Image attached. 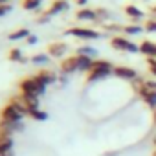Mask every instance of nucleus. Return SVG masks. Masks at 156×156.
Segmentation results:
<instances>
[{
  "instance_id": "obj_24",
  "label": "nucleus",
  "mask_w": 156,
  "mask_h": 156,
  "mask_svg": "<svg viewBox=\"0 0 156 156\" xmlns=\"http://www.w3.org/2000/svg\"><path fill=\"white\" fill-rule=\"evenodd\" d=\"M143 28H145V31H149V33H156V19H154V17L147 19L145 24H143Z\"/></svg>"
},
{
  "instance_id": "obj_35",
  "label": "nucleus",
  "mask_w": 156,
  "mask_h": 156,
  "mask_svg": "<svg viewBox=\"0 0 156 156\" xmlns=\"http://www.w3.org/2000/svg\"><path fill=\"white\" fill-rule=\"evenodd\" d=\"M8 2H9V0H0V6H6Z\"/></svg>"
},
{
  "instance_id": "obj_17",
  "label": "nucleus",
  "mask_w": 156,
  "mask_h": 156,
  "mask_svg": "<svg viewBox=\"0 0 156 156\" xmlns=\"http://www.w3.org/2000/svg\"><path fill=\"white\" fill-rule=\"evenodd\" d=\"M28 118H31V119H35V121H46V119H48V114H46L44 110H41V108H33V110H30Z\"/></svg>"
},
{
  "instance_id": "obj_31",
  "label": "nucleus",
  "mask_w": 156,
  "mask_h": 156,
  "mask_svg": "<svg viewBox=\"0 0 156 156\" xmlns=\"http://www.w3.org/2000/svg\"><path fill=\"white\" fill-rule=\"evenodd\" d=\"M75 2H77V6H83V8H85L88 0H75Z\"/></svg>"
},
{
  "instance_id": "obj_26",
  "label": "nucleus",
  "mask_w": 156,
  "mask_h": 156,
  "mask_svg": "<svg viewBox=\"0 0 156 156\" xmlns=\"http://www.w3.org/2000/svg\"><path fill=\"white\" fill-rule=\"evenodd\" d=\"M147 64H149V72L152 73V77H156V59L154 57H147Z\"/></svg>"
},
{
  "instance_id": "obj_1",
  "label": "nucleus",
  "mask_w": 156,
  "mask_h": 156,
  "mask_svg": "<svg viewBox=\"0 0 156 156\" xmlns=\"http://www.w3.org/2000/svg\"><path fill=\"white\" fill-rule=\"evenodd\" d=\"M132 90L143 99V103L149 108H156V81L152 79H141V77H136L132 81Z\"/></svg>"
},
{
  "instance_id": "obj_36",
  "label": "nucleus",
  "mask_w": 156,
  "mask_h": 156,
  "mask_svg": "<svg viewBox=\"0 0 156 156\" xmlns=\"http://www.w3.org/2000/svg\"><path fill=\"white\" fill-rule=\"evenodd\" d=\"M152 156H156V149H154V152H152Z\"/></svg>"
},
{
  "instance_id": "obj_34",
  "label": "nucleus",
  "mask_w": 156,
  "mask_h": 156,
  "mask_svg": "<svg viewBox=\"0 0 156 156\" xmlns=\"http://www.w3.org/2000/svg\"><path fill=\"white\" fill-rule=\"evenodd\" d=\"M151 13H152V17H154V19H156V6H154V8H152V9H151Z\"/></svg>"
},
{
  "instance_id": "obj_20",
  "label": "nucleus",
  "mask_w": 156,
  "mask_h": 156,
  "mask_svg": "<svg viewBox=\"0 0 156 156\" xmlns=\"http://www.w3.org/2000/svg\"><path fill=\"white\" fill-rule=\"evenodd\" d=\"M8 57H9V61H13V62H26V61H28V59L22 55V51H20L19 48H13Z\"/></svg>"
},
{
  "instance_id": "obj_4",
  "label": "nucleus",
  "mask_w": 156,
  "mask_h": 156,
  "mask_svg": "<svg viewBox=\"0 0 156 156\" xmlns=\"http://www.w3.org/2000/svg\"><path fill=\"white\" fill-rule=\"evenodd\" d=\"M110 46L118 51H129V53H138L140 51V46L134 44L130 39H127L123 35H114L110 39Z\"/></svg>"
},
{
  "instance_id": "obj_6",
  "label": "nucleus",
  "mask_w": 156,
  "mask_h": 156,
  "mask_svg": "<svg viewBox=\"0 0 156 156\" xmlns=\"http://www.w3.org/2000/svg\"><path fill=\"white\" fill-rule=\"evenodd\" d=\"M22 114L17 110V107L13 103H8L2 107V110H0V119H4V121H9V123H20L22 121Z\"/></svg>"
},
{
  "instance_id": "obj_3",
  "label": "nucleus",
  "mask_w": 156,
  "mask_h": 156,
  "mask_svg": "<svg viewBox=\"0 0 156 156\" xmlns=\"http://www.w3.org/2000/svg\"><path fill=\"white\" fill-rule=\"evenodd\" d=\"M19 88H20V94H28V96H42L44 92H46V85L41 81V77L39 75H30V77H26V79H22L20 81V85H19Z\"/></svg>"
},
{
  "instance_id": "obj_19",
  "label": "nucleus",
  "mask_w": 156,
  "mask_h": 156,
  "mask_svg": "<svg viewBox=\"0 0 156 156\" xmlns=\"http://www.w3.org/2000/svg\"><path fill=\"white\" fill-rule=\"evenodd\" d=\"M125 13H127L130 19H134V20H138V19L143 17V11H141L140 8H136V6H127V8H125Z\"/></svg>"
},
{
  "instance_id": "obj_9",
  "label": "nucleus",
  "mask_w": 156,
  "mask_h": 156,
  "mask_svg": "<svg viewBox=\"0 0 156 156\" xmlns=\"http://www.w3.org/2000/svg\"><path fill=\"white\" fill-rule=\"evenodd\" d=\"M66 51H68V44H66V42L57 41V42L48 44V55H50V57L59 59V57H64V53H66Z\"/></svg>"
},
{
  "instance_id": "obj_10",
  "label": "nucleus",
  "mask_w": 156,
  "mask_h": 156,
  "mask_svg": "<svg viewBox=\"0 0 156 156\" xmlns=\"http://www.w3.org/2000/svg\"><path fill=\"white\" fill-rule=\"evenodd\" d=\"M75 19L77 20H92V22H98V13L96 9H90V8H83L75 13Z\"/></svg>"
},
{
  "instance_id": "obj_16",
  "label": "nucleus",
  "mask_w": 156,
  "mask_h": 156,
  "mask_svg": "<svg viewBox=\"0 0 156 156\" xmlns=\"http://www.w3.org/2000/svg\"><path fill=\"white\" fill-rule=\"evenodd\" d=\"M31 33H30V30H26V28H20V30H17V31H13V33H9V41H22V39H28Z\"/></svg>"
},
{
  "instance_id": "obj_15",
  "label": "nucleus",
  "mask_w": 156,
  "mask_h": 156,
  "mask_svg": "<svg viewBox=\"0 0 156 156\" xmlns=\"http://www.w3.org/2000/svg\"><path fill=\"white\" fill-rule=\"evenodd\" d=\"M77 59H79V72H90L92 64H94V59L92 57H87V55H77Z\"/></svg>"
},
{
  "instance_id": "obj_12",
  "label": "nucleus",
  "mask_w": 156,
  "mask_h": 156,
  "mask_svg": "<svg viewBox=\"0 0 156 156\" xmlns=\"http://www.w3.org/2000/svg\"><path fill=\"white\" fill-rule=\"evenodd\" d=\"M37 75L41 77V81H42L46 87H48V85H53V83L59 79V77H57V73H55L53 70H41Z\"/></svg>"
},
{
  "instance_id": "obj_29",
  "label": "nucleus",
  "mask_w": 156,
  "mask_h": 156,
  "mask_svg": "<svg viewBox=\"0 0 156 156\" xmlns=\"http://www.w3.org/2000/svg\"><path fill=\"white\" fill-rule=\"evenodd\" d=\"M11 11V6L9 4H6V6H0V17H4L6 13H9Z\"/></svg>"
},
{
  "instance_id": "obj_22",
  "label": "nucleus",
  "mask_w": 156,
  "mask_h": 156,
  "mask_svg": "<svg viewBox=\"0 0 156 156\" xmlns=\"http://www.w3.org/2000/svg\"><path fill=\"white\" fill-rule=\"evenodd\" d=\"M75 55H87V57H96L98 55V51L92 48V46H81V48H77V53Z\"/></svg>"
},
{
  "instance_id": "obj_30",
  "label": "nucleus",
  "mask_w": 156,
  "mask_h": 156,
  "mask_svg": "<svg viewBox=\"0 0 156 156\" xmlns=\"http://www.w3.org/2000/svg\"><path fill=\"white\" fill-rule=\"evenodd\" d=\"M26 42H28L30 46H31V44H37V37H35V35H30V37L26 39Z\"/></svg>"
},
{
  "instance_id": "obj_18",
  "label": "nucleus",
  "mask_w": 156,
  "mask_h": 156,
  "mask_svg": "<svg viewBox=\"0 0 156 156\" xmlns=\"http://www.w3.org/2000/svg\"><path fill=\"white\" fill-rule=\"evenodd\" d=\"M42 4V0H22V8L26 11H37Z\"/></svg>"
},
{
  "instance_id": "obj_27",
  "label": "nucleus",
  "mask_w": 156,
  "mask_h": 156,
  "mask_svg": "<svg viewBox=\"0 0 156 156\" xmlns=\"http://www.w3.org/2000/svg\"><path fill=\"white\" fill-rule=\"evenodd\" d=\"M103 30L105 31H116V33H123V26H119V24H108V26H103Z\"/></svg>"
},
{
  "instance_id": "obj_32",
  "label": "nucleus",
  "mask_w": 156,
  "mask_h": 156,
  "mask_svg": "<svg viewBox=\"0 0 156 156\" xmlns=\"http://www.w3.org/2000/svg\"><path fill=\"white\" fill-rule=\"evenodd\" d=\"M0 156H13V151H9V152H0Z\"/></svg>"
},
{
  "instance_id": "obj_11",
  "label": "nucleus",
  "mask_w": 156,
  "mask_h": 156,
  "mask_svg": "<svg viewBox=\"0 0 156 156\" xmlns=\"http://www.w3.org/2000/svg\"><path fill=\"white\" fill-rule=\"evenodd\" d=\"M140 53L156 59V42H152V41H143V42L140 44Z\"/></svg>"
},
{
  "instance_id": "obj_8",
  "label": "nucleus",
  "mask_w": 156,
  "mask_h": 156,
  "mask_svg": "<svg viewBox=\"0 0 156 156\" xmlns=\"http://www.w3.org/2000/svg\"><path fill=\"white\" fill-rule=\"evenodd\" d=\"M114 75L118 77V79H123V81H134L138 77V72L130 66H116L114 68Z\"/></svg>"
},
{
  "instance_id": "obj_13",
  "label": "nucleus",
  "mask_w": 156,
  "mask_h": 156,
  "mask_svg": "<svg viewBox=\"0 0 156 156\" xmlns=\"http://www.w3.org/2000/svg\"><path fill=\"white\" fill-rule=\"evenodd\" d=\"M70 9V4H68V0H55V2L51 4V8L48 9L50 15H57V13H62V11H68Z\"/></svg>"
},
{
  "instance_id": "obj_23",
  "label": "nucleus",
  "mask_w": 156,
  "mask_h": 156,
  "mask_svg": "<svg viewBox=\"0 0 156 156\" xmlns=\"http://www.w3.org/2000/svg\"><path fill=\"white\" fill-rule=\"evenodd\" d=\"M30 61H31L33 64H46V62L50 61V55H48V53H37V55H33Z\"/></svg>"
},
{
  "instance_id": "obj_14",
  "label": "nucleus",
  "mask_w": 156,
  "mask_h": 156,
  "mask_svg": "<svg viewBox=\"0 0 156 156\" xmlns=\"http://www.w3.org/2000/svg\"><path fill=\"white\" fill-rule=\"evenodd\" d=\"M13 136H8V134H0V152H9L13 151Z\"/></svg>"
},
{
  "instance_id": "obj_28",
  "label": "nucleus",
  "mask_w": 156,
  "mask_h": 156,
  "mask_svg": "<svg viewBox=\"0 0 156 156\" xmlns=\"http://www.w3.org/2000/svg\"><path fill=\"white\" fill-rule=\"evenodd\" d=\"M50 19H51V15H50V11H44V13H42V15H41V17L37 19V22H41V24H44V22H48Z\"/></svg>"
},
{
  "instance_id": "obj_21",
  "label": "nucleus",
  "mask_w": 156,
  "mask_h": 156,
  "mask_svg": "<svg viewBox=\"0 0 156 156\" xmlns=\"http://www.w3.org/2000/svg\"><path fill=\"white\" fill-rule=\"evenodd\" d=\"M141 31H145V28H143V26H138V24L123 26V33H125V35H138V33H141Z\"/></svg>"
},
{
  "instance_id": "obj_25",
  "label": "nucleus",
  "mask_w": 156,
  "mask_h": 156,
  "mask_svg": "<svg viewBox=\"0 0 156 156\" xmlns=\"http://www.w3.org/2000/svg\"><path fill=\"white\" fill-rule=\"evenodd\" d=\"M96 13H98V22H103V20H107V19L110 17V13H108L105 8H98Z\"/></svg>"
},
{
  "instance_id": "obj_37",
  "label": "nucleus",
  "mask_w": 156,
  "mask_h": 156,
  "mask_svg": "<svg viewBox=\"0 0 156 156\" xmlns=\"http://www.w3.org/2000/svg\"><path fill=\"white\" fill-rule=\"evenodd\" d=\"M154 147H156V138H154Z\"/></svg>"
},
{
  "instance_id": "obj_2",
  "label": "nucleus",
  "mask_w": 156,
  "mask_h": 156,
  "mask_svg": "<svg viewBox=\"0 0 156 156\" xmlns=\"http://www.w3.org/2000/svg\"><path fill=\"white\" fill-rule=\"evenodd\" d=\"M114 68L112 62L108 61H103V59H94V64L90 68V72L87 73V81L88 83H94V81H99V79H105L110 73H114Z\"/></svg>"
},
{
  "instance_id": "obj_5",
  "label": "nucleus",
  "mask_w": 156,
  "mask_h": 156,
  "mask_svg": "<svg viewBox=\"0 0 156 156\" xmlns=\"http://www.w3.org/2000/svg\"><path fill=\"white\" fill-rule=\"evenodd\" d=\"M66 35L70 37H77V39H85V41H92V39H99L101 33L90 28H81V26H73L70 30H66Z\"/></svg>"
},
{
  "instance_id": "obj_7",
  "label": "nucleus",
  "mask_w": 156,
  "mask_h": 156,
  "mask_svg": "<svg viewBox=\"0 0 156 156\" xmlns=\"http://www.w3.org/2000/svg\"><path fill=\"white\" fill-rule=\"evenodd\" d=\"M61 72H62V75H70L73 72H79V59H77V55L64 57L61 61Z\"/></svg>"
},
{
  "instance_id": "obj_33",
  "label": "nucleus",
  "mask_w": 156,
  "mask_h": 156,
  "mask_svg": "<svg viewBox=\"0 0 156 156\" xmlns=\"http://www.w3.org/2000/svg\"><path fill=\"white\" fill-rule=\"evenodd\" d=\"M152 123H154V125H156V108H154V110H152Z\"/></svg>"
}]
</instances>
